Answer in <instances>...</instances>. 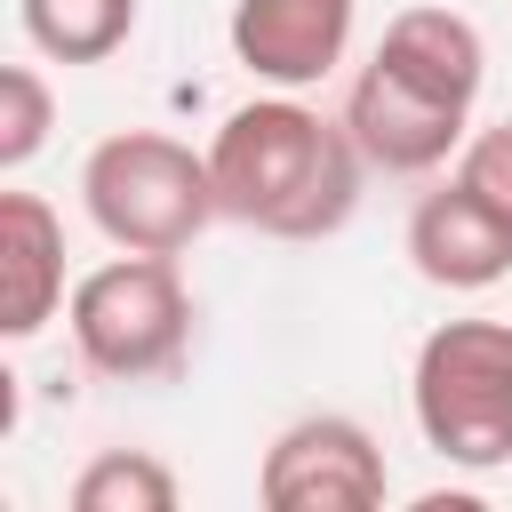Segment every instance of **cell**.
Returning <instances> with one entry per match:
<instances>
[{"label":"cell","instance_id":"13","mask_svg":"<svg viewBox=\"0 0 512 512\" xmlns=\"http://www.w3.org/2000/svg\"><path fill=\"white\" fill-rule=\"evenodd\" d=\"M56 128V96L32 64H8L0 72V168H24Z\"/></svg>","mask_w":512,"mask_h":512},{"label":"cell","instance_id":"12","mask_svg":"<svg viewBox=\"0 0 512 512\" xmlns=\"http://www.w3.org/2000/svg\"><path fill=\"white\" fill-rule=\"evenodd\" d=\"M72 512H176V472L144 448H104L80 464Z\"/></svg>","mask_w":512,"mask_h":512},{"label":"cell","instance_id":"5","mask_svg":"<svg viewBox=\"0 0 512 512\" xmlns=\"http://www.w3.org/2000/svg\"><path fill=\"white\" fill-rule=\"evenodd\" d=\"M384 488H392L384 448L352 416H296L256 472V496L272 512H368L384 504Z\"/></svg>","mask_w":512,"mask_h":512},{"label":"cell","instance_id":"11","mask_svg":"<svg viewBox=\"0 0 512 512\" xmlns=\"http://www.w3.org/2000/svg\"><path fill=\"white\" fill-rule=\"evenodd\" d=\"M24 40L56 64H104L136 32V0H16Z\"/></svg>","mask_w":512,"mask_h":512},{"label":"cell","instance_id":"6","mask_svg":"<svg viewBox=\"0 0 512 512\" xmlns=\"http://www.w3.org/2000/svg\"><path fill=\"white\" fill-rule=\"evenodd\" d=\"M464 120H472L464 104H448V96L384 72L376 56H368V72H360L352 96H344V128H352V144L368 152V168H384V176H424V168H440V160L464 144Z\"/></svg>","mask_w":512,"mask_h":512},{"label":"cell","instance_id":"4","mask_svg":"<svg viewBox=\"0 0 512 512\" xmlns=\"http://www.w3.org/2000/svg\"><path fill=\"white\" fill-rule=\"evenodd\" d=\"M192 336V296L176 280V256H112L72 288V344L96 376H168Z\"/></svg>","mask_w":512,"mask_h":512},{"label":"cell","instance_id":"8","mask_svg":"<svg viewBox=\"0 0 512 512\" xmlns=\"http://www.w3.org/2000/svg\"><path fill=\"white\" fill-rule=\"evenodd\" d=\"M408 264L432 288H456V296L496 288L512 272V216H496L472 184H440L408 216Z\"/></svg>","mask_w":512,"mask_h":512},{"label":"cell","instance_id":"2","mask_svg":"<svg viewBox=\"0 0 512 512\" xmlns=\"http://www.w3.org/2000/svg\"><path fill=\"white\" fill-rule=\"evenodd\" d=\"M80 200L96 216V232L112 248H136V256H176L200 240L216 208V176H208V152L160 136V128H120L88 152L80 168Z\"/></svg>","mask_w":512,"mask_h":512},{"label":"cell","instance_id":"1","mask_svg":"<svg viewBox=\"0 0 512 512\" xmlns=\"http://www.w3.org/2000/svg\"><path fill=\"white\" fill-rule=\"evenodd\" d=\"M360 168H368V152L352 144V128L296 104V88L240 104L208 144L216 208L248 232H272V240L336 232L360 208Z\"/></svg>","mask_w":512,"mask_h":512},{"label":"cell","instance_id":"14","mask_svg":"<svg viewBox=\"0 0 512 512\" xmlns=\"http://www.w3.org/2000/svg\"><path fill=\"white\" fill-rule=\"evenodd\" d=\"M456 184H472V192H480L496 216H512V120H496V128H480V136L464 144Z\"/></svg>","mask_w":512,"mask_h":512},{"label":"cell","instance_id":"9","mask_svg":"<svg viewBox=\"0 0 512 512\" xmlns=\"http://www.w3.org/2000/svg\"><path fill=\"white\" fill-rule=\"evenodd\" d=\"M64 304V224L40 192H0V328L24 344Z\"/></svg>","mask_w":512,"mask_h":512},{"label":"cell","instance_id":"10","mask_svg":"<svg viewBox=\"0 0 512 512\" xmlns=\"http://www.w3.org/2000/svg\"><path fill=\"white\" fill-rule=\"evenodd\" d=\"M376 64L416 80V88H432V96H448V104H464V112H472V96L488 80L480 24L456 16V8H400L384 24V40H376Z\"/></svg>","mask_w":512,"mask_h":512},{"label":"cell","instance_id":"3","mask_svg":"<svg viewBox=\"0 0 512 512\" xmlns=\"http://www.w3.org/2000/svg\"><path fill=\"white\" fill-rule=\"evenodd\" d=\"M408 408L424 448H440L448 464H512V320H440L416 344Z\"/></svg>","mask_w":512,"mask_h":512},{"label":"cell","instance_id":"7","mask_svg":"<svg viewBox=\"0 0 512 512\" xmlns=\"http://www.w3.org/2000/svg\"><path fill=\"white\" fill-rule=\"evenodd\" d=\"M352 48V0H232V56L272 88H320Z\"/></svg>","mask_w":512,"mask_h":512}]
</instances>
